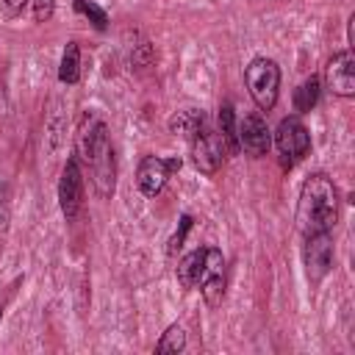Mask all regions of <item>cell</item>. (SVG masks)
<instances>
[{"label": "cell", "mask_w": 355, "mask_h": 355, "mask_svg": "<svg viewBox=\"0 0 355 355\" xmlns=\"http://www.w3.org/2000/svg\"><path fill=\"white\" fill-rule=\"evenodd\" d=\"M75 153H78V161L89 169V178L97 194L100 197L114 194V180H116L114 150H111L108 128L97 114H83L75 133Z\"/></svg>", "instance_id": "obj_1"}, {"label": "cell", "mask_w": 355, "mask_h": 355, "mask_svg": "<svg viewBox=\"0 0 355 355\" xmlns=\"http://www.w3.org/2000/svg\"><path fill=\"white\" fill-rule=\"evenodd\" d=\"M338 219V191L333 180L322 172L305 178L300 186V200H297V227L302 236L311 233H324L336 225Z\"/></svg>", "instance_id": "obj_2"}, {"label": "cell", "mask_w": 355, "mask_h": 355, "mask_svg": "<svg viewBox=\"0 0 355 355\" xmlns=\"http://www.w3.org/2000/svg\"><path fill=\"white\" fill-rule=\"evenodd\" d=\"M244 83L250 89V97L261 111L275 108L277 92H280V67L272 58H252L244 69Z\"/></svg>", "instance_id": "obj_3"}, {"label": "cell", "mask_w": 355, "mask_h": 355, "mask_svg": "<svg viewBox=\"0 0 355 355\" xmlns=\"http://www.w3.org/2000/svg\"><path fill=\"white\" fill-rule=\"evenodd\" d=\"M302 258H305V275H308V283H311V286H319V283L330 275V269H333V258H336L330 230L305 236Z\"/></svg>", "instance_id": "obj_4"}, {"label": "cell", "mask_w": 355, "mask_h": 355, "mask_svg": "<svg viewBox=\"0 0 355 355\" xmlns=\"http://www.w3.org/2000/svg\"><path fill=\"white\" fill-rule=\"evenodd\" d=\"M189 144H191V161H194V166L200 172H205V175H214L222 166L225 155H227V147H225L219 130L211 128V125H205L202 130H197L189 139Z\"/></svg>", "instance_id": "obj_5"}, {"label": "cell", "mask_w": 355, "mask_h": 355, "mask_svg": "<svg viewBox=\"0 0 355 355\" xmlns=\"http://www.w3.org/2000/svg\"><path fill=\"white\" fill-rule=\"evenodd\" d=\"M275 144L283 158V166H291L311 150V133L297 116H286L275 130Z\"/></svg>", "instance_id": "obj_6"}, {"label": "cell", "mask_w": 355, "mask_h": 355, "mask_svg": "<svg viewBox=\"0 0 355 355\" xmlns=\"http://www.w3.org/2000/svg\"><path fill=\"white\" fill-rule=\"evenodd\" d=\"M197 286H200L208 308H216L222 302V297H225V255L216 247H205Z\"/></svg>", "instance_id": "obj_7"}, {"label": "cell", "mask_w": 355, "mask_h": 355, "mask_svg": "<svg viewBox=\"0 0 355 355\" xmlns=\"http://www.w3.org/2000/svg\"><path fill=\"white\" fill-rule=\"evenodd\" d=\"M180 169V158H161V155H144L136 169V186L144 197H158L169 180V175Z\"/></svg>", "instance_id": "obj_8"}, {"label": "cell", "mask_w": 355, "mask_h": 355, "mask_svg": "<svg viewBox=\"0 0 355 355\" xmlns=\"http://www.w3.org/2000/svg\"><path fill=\"white\" fill-rule=\"evenodd\" d=\"M58 205L61 214L67 216V222L78 219L80 208H83V172L78 158H69L61 169V180H58Z\"/></svg>", "instance_id": "obj_9"}, {"label": "cell", "mask_w": 355, "mask_h": 355, "mask_svg": "<svg viewBox=\"0 0 355 355\" xmlns=\"http://www.w3.org/2000/svg\"><path fill=\"white\" fill-rule=\"evenodd\" d=\"M236 128H239V147H241L247 155L261 158V155L269 153V147H272V133H269V128H266V119H263L258 111L244 114V119H241Z\"/></svg>", "instance_id": "obj_10"}, {"label": "cell", "mask_w": 355, "mask_h": 355, "mask_svg": "<svg viewBox=\"0 0 355 355\" xmlns=\"http://www.w3.org/2000/svg\"><path fill=\"white\" fill-rule=\"evenodd\" d=\"M324 83L338 97H352L355 94V55H352V50H341L327 61Z\"/></svg>", "instance_id": "obj_11"}, {"label": "cell", "mask_w": 355, "mask_h": 355, "mask_svg": "<svg viewBox=\"0 0 355 355\" xmlns=\"http://www.w3.org/2000/svg\"><path fill=\"white\" fill-rule=\"evenodd\" d=\"M205 125H208V116L202 111H197V108H183V111H175L169 116V130L175 136H183V139H191Z\"/></svg>", "instance_id": "obj_12"}, {"label": "cell", "mask_w": 355, "mask_h": 355, "mask_svg": "<svg viewBox=\"0 0 355 355\" xmlns=\"http://www.w3.org/2000/svg\"><path fill=\"white\" fill-rule=\"evenodd\" d=\"M58 80L67 86L80 80V47H78V42H67L64 55H61V67H58Z\"/></svg>", "instance_id": "obj_13"}, {"label": "cell", "mask_w": 355, "mask_h": 355, "mask_svg": "<svg viewBox=\"0 0 355 355\" xmlns=\"http://www.w3.org/2000/svg\"><path fill=\"white\" fill-rule=\"evenodd\" d=\"M202 252H205V247L202 250H191L189 255H183L178 261V280H180L183 288H194L197 286V277H200V269H202Z\"/></svg>", "instance_id": "obj_14"}, {"label": "cell", "mask_w": 355, "mask_h": 355, "mask_svg": "<svg viewBox=\"0 0 355 355\" xmlns=\"http://www.w3.org/2000/svg\"><path fill=\"white\" fill-rule=\"evenodd\" d=\"M319 92H322L319 78H316V75L305 78V80L297 86V92H294V108H297L300 114H308V111L319 103Z\"/></svg>", "instance_id": "obj_15"}, {"label": "cell", "mask_w": 355, "mask_h": 355, "mask_svg": "<svg viewBox=\"0 0 355 355\" xmlns=\"http://www.w3.org/2000/svg\"><path fill=\"white\" fill-rule=\"evenodd\" d=\"M219 136H222L227 153H239V150H241V147H239V128H236V116H233L230 103H225V105L219 108Z\"/></svg>", "instance_id": "obj_16"}, {"label": "cell", "mask_w": 355, "mask_h": 355, "mask_svg": "<svg viewBox=\"0 0 355 355\" xmlns=\"http://www.w3.org/2000/svg\"><path fill=\"white\" fill-rule=\"evenodd\" d=\"M183 347H186V327L183 324H169L161 333V338L155 344V352H180Z\"/></svg>", "instance_id": "obj_17"}, {"label": "cell", "mask_w": 355, "mask_h": 355, "mask_svg": "<svg viewBox=\"0 0 355 355\" xmlns=\"http://www.w3.org/2000/svg\"><path fill=\"white\" fill-rule=\"evenodd\" d=\"M75 8H78L97 31H105V28H108V14H105L100 6H94L92 0H75Z\"/></svg>", "instance_id": "obj_18"}, {"label": "cell", "mask_w": 355, "mask_h": 355, "mask_svg": "<svg viewBox=\"0 0 355 355\" xmlns=\"http://www.w3.org/2000/svg\"><path fill=\"white\" fill-rule=\"evenodd\" d=\"M189 227H191V216L186 214V216H180V227H178V230H175V236L169 239V255H175V252L183 247V239H186Z\"/></svg>", "instance_id": "obj_19"}, {"label": "cell", "mask_w": 355, "mask_h": 355, "mask_svg": "<svg viewBox=\"0 0 355 355\" xmlns=\"http://www.w3.org/2000/svg\"><path fill=\"white\" fill-rule=\"evenodd\" d=\"M55 11V0H33V19L36 22H47Z\"/></svg>", "instance_id": "obj_20"}, {"label": "cell", "mask_w": 355, "mask_h": 355, "mask_svg": "<svg viewBox=\"0 0 355 355\" xmlns=\"http://www.w3.org/2000/svg\"><path fill=\"white\" fill-rule=\"evenodd\" d=\"M25 3H28V0H0V14L8 17V19H14V17L22 14Z\"/></svg>", "instance_id": "obj_21"}, {"label": "cell", "mask_w": 355, "mask_h": 355, "mask_svg": "<svg viewBox=\"0 0 355 355\" xmlns=\"http://www.w3.org/2000/svg\"><path fill=\"white\" fill-rule=\"evenodd\" d=\"M150 58H153V50H150V44L144 42V44L139 47V53L133 55V64H141V67H147V64H150Z\"/></svg>", "instance_id": "obj_22"}, {"label": "cell", "mask_w": 355, "mask_h": 355, "mask_svg": "<svg viewBox=\"0 0 355 355\" xmlns=\"http://www.w3.org/2000/svg\"><path fill=\"white\" fill-rule=\"evenodd\" d=\"M349 44H355V14L349 17Z\"/></svg>", "instance_id": "obj_23"}]
</instances>
